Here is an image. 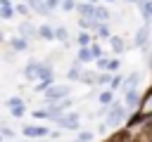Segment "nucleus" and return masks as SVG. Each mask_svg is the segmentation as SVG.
I'll return each mask as SVG.
<instances>
[{
	"instance_id": "nucleus-1",
	"label": "nucleus",
	"mask_w": 152,
	"mask_h": 142,
	"mask_svg": "<svg viewBox=\"0 0 152 142\" xmlns=\"http://www.w3.org/2000/svg\"><path fill=\"white\" fill-rule=\"evenodd\" d=\"M126 116H128L126 104H124V102H112V104L107 106V111H104V125H107V128H119V125L126 121Z\"/></svg>"
},
{
	"instance_id": "nucleus-2",
	"label": "nucleus",
	"mask_w": 152,
	"mask_h": 142,
	"mask_svg": "<svg viewBox=\"0 0 152 142\" xmlns=\"http://www.w3.org/2000/svg\"><path fill=\"white\" fill-rule=\"evenodd\" d=\"M69 92H71V88H69L66 83H52V85L43 92V102H45V106L52 104V102H62V99L69 97Z\"/></svg>"
},
{
	"instance_id": "nucleus-3",
	"label": "nucleus",
	"mask_w": 152,
	"mask_h": 142,
	"mask_svg": "<svg viewBox=\"0 0 152 142\" xmlns=\"http://www.w3.org/2000/svg\"><path fill=\"white\" fill-rule=\"evenodd\" d=\"M21 135L26 140H45L50 135V128L48 125H40V123H28L21 128Z\"/></svg>"
},
{
	"instance_id": "nucleus-4",
	"label": "nucleus",
	"mask_w": 152,
	"mask_h": 142,
	"mask_svg": "<svg viewBox=\"0 0 152 142\" xmlns=\"http://www.w3.org/2000/svg\"><path fill=\"white\" fill-rule=\"evenodd\" d=\"M55 123H57V128H62V130H78L81 116H78L76 111H66V114H62Z\"/></svg>"
},
{
	"instance_id": "nucleus-5",
	"label": "nucleus",
	"mask_w": 152,
	"mask_h": 142,
	"mask_svg": "<svg viewBox=\"0 0 152 142\" xmlns=\"http://www.w3.org/2000/svg\"><path fill=\"white\" fill-rule=\"evenodd\" d=\"M17 36L31 43V40L38 38V26L31 24V19H24V21H19V26H17Z\"/></svg>"
},
{
	"instance_id": "nucleus-6",
	"label": "nucleus",
	"mask_w": 152,
	"mask_h": 142,
	"mask_svg": "<svg viewBox=\"0 0 152 142\" xmlns=\"http://www.w3.org/2000/svg\"><path fill=\"white\" fill-rule=\"evenodd\" d=\"M5 104H7L10 114H12V118H21V116L26 114V104H24V99H21V97H10Z\"/></svg>"
},
{
	"instance_id": "nucleus-7",
	"label": "nucleus",
	"mask_w": 152,
	"mask_h": 142,
	"mask_svg": "<svg viewBox=\"0 0 152 142\" xmlns=\"http://www.w3.org/2000/svg\"><path fill=\"white\" fill-rule=\"evenodd\" d=\"M140 102H142V97H140V90H138V88L124 92V104H126V109H138Z\"/></svg>"
},
{
	"instance_id": "nucleus-8",
	"label": "nucleus",
	"mask_w": 152,
	"mask_h": 142,
	"mask_svg": "<svg viewBox=\"0 0 152 142\" xmlns=\"http://www.w3.org/2000/svg\"><path fill=\"white\" fill-rule=\"evenodd\" d=\"M38 64H40V59H28L26 62V66H24V78L26 80H36L38 83Z\"/></svg>"
},
{
	"instance_id": "nucleus-9",
	"label": "nucleus",
	"mask_w": 152,
	"mask_h": 142,
	"mask_svg": "<svg viewBox=\"0 0 152 142\" xmlns=\"http://www.w3.org/2000/svg\"><path fill=\"white\" fill-rule=\"evenodd\" d=\"M26 5H28L31 12H36V14H40V17H50V9H48L45 0H26Z\"/></svg>"
},
{
	"instance_id": "nucleus-10",
	"label": "nucleus",
	"mask_w": 152,
	"mask_h": 142,
	"mask_svg": "<svg viewBox=\"0 0 152 142\" xmlns=\"http://www.w3.org/2000/svg\"><path fill=\"white\" fill-rule=\"evenodd\" d=\"M138 114L152 118V90L145 92V97H142V102H140V106H138Z\"/></svg>"
},
{
	"instance_id": "nucleus-11",
	"label": "nucleus",
	"mask_w": 152,
	"mask_h": 142,
	"mask_svg": "<svg viewBox=\"0 0 152 142\" xmlns=\"http://www.w3.org/2000/svg\"><path fill=\"white\" fill-rule=\"evenodd\" d=\"M133 43H135L138 47H145V45L150 43V26H147V24L135 31V40H133Z\"/></svg>"
},
{
	"instance_id": "nucleus-12",
	"label": "nucleus",
	"mask_w": 152,
	"mask_h": 142,
	"mask_svg": "<svg viewBox=\"0 0 152 142\" xmlns=\"http://www.w3.org/2000/svg\"><path fill=\"white\" fill-rule=\"evenodd\" d=\"M76 12L81 14V19H93V17H95V5H90V2H78V5H76Z\"/></svg>"
},
{
	"instance_id": "nucleus-13",
	"label": "nucleus",
	"mask_w": 152,
	"mask_h": 142,
	"mask_svg": "<svg viewBox=\"0 0 152 142\" xmlns=\"http://www.w3.org/2000/svg\"><path fill=\"white\" fill-rule=\"evenodd\" d=\"M138 83H140V73H131L128 78H124V80H121V92L135 90V88H138Z\"/></svg>"
},
{
	"instance_id": "nucleus-14",
	"label": "nucleus",
	"mask_w": 152,
	"mask_h": 142,
	"mask_svg": "<svg viewBox=\"0 0 152 142\" xmlns=\"http://www.w3.org/2000/svg\"><path fill=\"white\" fill-rule=\"evenodd\" d=\"M10 50H12V52H26V50H28V40L14 36V38H10Z\"/></svg>"
},
{
	"instance_id": "nucleus-15",
	"label": "nucleus",
	"mask_w": 152,
	"mask_h": 142,
	"mask_svg": "<svg viewBox=\"0 0 152 142\" xmlns=\"http://www.w3.org/2000/svg\"><path fill=\"white\" fill-rule=\"evenodd\" d=\"M38 38H40V40H55V26L40 24V26H38Z\"/></svg>"
},
{
	"instance_id": "nucleus-16",
	"label": "nucleus",
	"mask_w": 152,
	"mask_h": 142,
	"mask_svg": "<svg viewBox=\"0 0 152 142\" xmlns=\"http://www.w3.org/2000/svg\"><path fill=\"white\" fill-rule=\"evenodd\" d=\"M138 7H140V14L145 17V21H152V2L150 0H138Z\"/></svg>"
},
{
	"instance_id": "nucleus-17",
	"label": "nucleus",
	"mask_w": 152,
	"mask_h": 142,
	"mask_svg": "<svg viewBox=\"0 0 152 142\" xmlns=\"http://www.w3.org/2000/svg\"><path fill=\"white\" fill-rule=\"evenodd\" d=\"M81 73H83L81 64H78V62H74V64L69 66V71H66V78H69V80H81Z\"/></svg>"
},
{
	"instance_id": "nucleus-18",
	"label": "nucleus",
	"mask_w": 152,
	"mask_h": 142,
	"mask_svg": "<svg viewBox=\"0 0 152 142\" xmlns=\"http://www.w3.org/2000/svg\"><path fill=\"white\" fill-rule=\"evenodd\" d=\"M97 24H104L107 19H109V9L107 7H100V5H95V17H93Z\"/></svg>"
},
{
	"instance_id": "nucleus-19",
	"label": "nucleus",
	"mask_w": 152,
	"mask_h": 142,
	"mask_svg": "<svg viewBox=\"0 0 152 142\" xmlns=\"http://www.w3.org/2000/svg\"><path fill=\"white\" fill-rule=\"evenodd\" d=\"M93 33H95L93 38H102V40H109V38H112V33H109V26H107V24H97V28H95Z\"/></svg>"
},
{
	"instance_id": "nucleus-20",
	"label": "nucleus",
	"mask_w": 152,
	"mask_h": 142,
	"mask_svg": "<svg viewBox=\"0 0 152 142\" xmlns=\"http://www.w3.org/2000/svg\"><path fill=\"white\" fill-rule=\"evenodd\" d=\"M76 62H78V64H86V62H93V52H90V47H78V54H76Z\"/></svg>"
},
{
	"instance_id": "nucleus-21",
	"label": "nucleus",
	"mask_w": 152,
	"mask_h": 142,
	"mask_svg": "<svg viewBox=\"0 0 152 142\" xmlns=\"http://www.w3.org/2000/svg\"><path fill=\"white\" fill-rule=\"evenodd\" d=\"M97 99H100V104H102V106H109V104L114 102V90H109V88H107V90H102V92L97 95Z\"/></svg>"
},
{
	"instance_id": "nucleus-22",
	"label": "nucleus",
	"mask_w": 152,
	"mask_h": 142,
	"mask_svg": "<svg viewBox=\"0 0 152 142\" xmlns=\"http://www.w3.org/2000/svg\"><path fill=\"white\" fill-rule=\"evenodd\" d=\"M55 40H59V43L69 45V31H66L64 26H55Z\"/></svg>"
},
{
	"instance_id": "nucleus-23",
	"label": "nucleus",
	"mask_w": 152,
	"mask_h": 142,
	"mask_svg": "<svg viewBox=\"0 0 152 142\" xmlns=\"http://www.w3.org/2000/svg\"><path fill=\"white\" fill-rule=\"evenodd\" d=\"M76 43H78V47H90V43H93V33L81 31V33H78V38H76Z\"/></svg>"
},
{
	"instance_id": "nucleus-24",
	"label": "nucleus",
	"mask_w": 152,
	"mask_h": 142,
	"mask_svg": "<svg viewBox=\"0 0 152 142\" xmlns=\"http://www.w3.org/2000/svg\"><path fill=\"white\" fill-rule=\"evenodd\" d=\"M0 135H2L5 142H14V140H17V133H14V128H10V125H0Z\"/></svg>"
},
{
	"instance_id": "nucleus-25",
	"label": "nucleus",
	"mask_w": 152,
	"mask_h": 142,
	"mask_svg": "<svg viewBox=\"0 0 152 142\" xmlns=\"http://www.w3.org/2000/svg\"><path fill=\"white\" fill-rule=\"evenodd\" d=\"M109 43H112V50H114L116 54H121V52L126 50V43H124L119 36H112V38H109Z\"/></svg>"
},
{
	"instance_id": "nucleus-26",
	"label": "nucleus",
	"mask_w": 152,
	"mask_h": 142,
	"mask_svg": "<svg viewBox=\"0 0 152 142\" xmlns=\"http://www.w3.org/2000/svg\"><path fill=\"white\" fill-rule=\"evenodd\" d=\"M95 80H97V71H83V73H81V83L95 85Z\"/></svg>"
},
{
	"instance_id": "nucleus-27",
	"label": "nucleus",
	"mask_w": 152,
	"mask_h": 142,
	"mask_svg": "<svg viewBox=\"0 0 152 142\" xmlns=\"http://www.w3.org/2000/svg\"><path fill=\"white\" fill-rule=\"evenodd\" d=\"M12 7H14V14H21V17H28V14H31V9H28L26 2H17V5H12Z\"/></svg>"
},
{
	"instance_id": "nucleus-28",
	"label": "nucleus",
	"mask_w": 152,
	"mask_h": 142,
	"mask_svg": "<svg viewBox=\"0 0 152 142\" xmlns=\"http://www.w3.org/2000/svg\"><path fill=\"white\" fill-rule=\"evenodd\" d=\"M76 5H78L76 0H62V2H59V9H62V12H74Z\"/></svg>"
},
{
	"instance_id": "nucleus-29",
	"label": "nucleus",
	"mask_w": 152,
	"mask_h": 142,
	"mask_svg": "<svg viewBox=\"0 0 152 142\" xmlns=\"http://www.w3.org/2000/svg\"><path fill=\"white\" fill-rule=\"evenodd\" d=\"M112 83V73H97V80H95V85H109Z\"/></svg>"
},
{
	"instance_id": "nucleus-30",
	"label": "nucleus",
	"mask_w": 152,
	"mask_h": 142,
	"mask_svg": "<svg viewBox=\"0 0 152 142\" xmlns=\"http://www.w3.org/2000/svg\"><path fill=\"white\" fill-rule=\"evenodd\" d=\"M52 83H55V78H48V80H38V83H36V92H45V90H48Z\"/></svg>"
},
{
	"instance_id": "nucleus-31",
	"label": "nucleus",
	"mask_w": 152,
	"mask_h": 142,
	"mask_svg": "<svg viewBox=\"0 0 152 142\" xmlns=\"http://www.w3.org/2000/svg\"><path fill=\"white\" fill-rule=\"evenodd\" d=\"M93 137H95V135H93L90 130H81V133L76 135V140H78V142H93Z\"/></svg>"
},
{
	"instance_id": "nucleus-32",
	"label": "nucleus",
	"mask_w": 152,
	"mask_h": 142,
	"mask_svg": "<svg viewBox=\"0 0 152 142\" xmlns=\"http://www.w3.org/2000/svg\"><path fill=\"white\" fill-rule=\"evenodd\" d=\"M33 114V118L36 121H48V109L43 106V109H36V111H31Z\"/></svg>"
},
{
	"instance_id": "nucleus-33",
	"label": "nucleus",
	"mask_w": 152,
	"mask_h": 142,
	"mask_svg": "<svg viewBox=\"0 0 152 142\" xmlns=\"http://www.w3.org/2000/svg\"><path fill=\"white\" fill-rule=\"evenodd\" d=\"M14 17V7H0V19H12Z\"/></svg>"
},
{
	"instance_id": "nucleus-34",
	"label": "nucleus",
	"mask_w": 152,
	"mask_h": 142,
	"mask_svg": "<svg viewBox=\"0 0 152 142\" xmlns=\"http://www.w3.org/2000/svg\"><path fill=\"white\" fill-rule=\"evenodd\" d=\"M90 52H93V59H100L102 57V47L95 45V43H90Z\"/></svg>"
},
{
	"instance_id": "nucleus-35",
	"label": "nucleus",
	"mask_w": 152,
	"mask_h": 142,
	"mask_svg": "<svg viewBox=\"0 0 152 142\" xmlns=\"http://www.w3.org/2000/svg\"><path fill=\"white\" fill-rule=\"evenodd\" d=\"M14 54H17V52H12V50H7V52L2 54V62H7V64H10V62H14Z\"/></svg>"
},
{
	"instance_id": "nucleus-36",
	"label": "nucleus",
	"mask_w": 152,
	"mask_h": 142,
	"mask_svg": "<svg viewBox=\"0 0 152 142\" xmlns=\"http://www.w3.org/2000/svg\"><path fill=\"white\" fill-rule=\"evenodd\" d=\"M119 69V62L116 59H107V71H116Z\"/></svg>"
},
{
	"instance_id": "nucleus-37",
	"label": "nucleus",
	"mask_w": 152,
	"mask_h": 142,
	"mask_svg": "<svg viewBox=\"0 0 152 142\" xmlns=\"http://www.w3.org/2000/svg\"><path fill=\"white\" fill-rule=\"evenodd\" d=\"M97 69L107 71V59H104V57H100V59H97Z\"/></svg>"
},
{
	"instance_id": "nucleus-38",
	"label": "nucleus",
	"mask_w": 152,
	"mask_h": 142,
	"mask_svg": "<svg viewBox=\"0 0 152 142\" xmlns=\"http://www.w3.org/2000/svg\"><path fill=\"white\" fill-rule=\"evenodd\" d=\"M10 5H12L10 0H0V7H10Z\"/></svg>"
},
{
	"instance_id": "nucleus-39",
	"label": "nucleus",
	"mask_w": 152,
	"mask_h": 142,
	"mask_svg": "<svg viewBox=\"0 0 152 142\" xmlns=\"http://www.w3.org/2000/svg\"><path fill=\"white\" fill-rule=\"evenodd\" d=\"M0 43H5V33L2 31H0Z\"/></svg>"
},
{
	"instance_id": "nucleus-40",
	"label": "nucleus",
	"mask_w": 152,
	"mask_h": 142,
	"mask_svg": "<svg viewBox=\"0 0 152 142\" xmlns=\"http://www.w3.org/2000/svg\"><path fill=\"white\" fill-rule=\"evenodd\" d=\"M86 2H90V5H97V0H86Z\"/></svg>"
},
{
	"instance_id": "nucleus-41",
	"label": "nucleus",
	"mask_w": 152,
	"mask_h": 142,
	"mask_svg": "<svg viewBox=\"0 0 152 142\" xmlns=\"http://www.w3.org/2000/svg\"><path fill=\"white\" fill-rule=\"evenodd\" d=\"M124 2H138V0H124Z\"/></svg>"
},
{
	"instance_id": "nucleus-42",
	"label": "nucleus",
	"mask_w": 152,
	"mask_h": 142,
	"mask_svg": "<svg viewBox=\"0 0 152 142\" xmlns=\"http://www.w3.org/2000/svg\"><path fill=\"white\" fill-rule=\"evenodd\" d=\"M36 142H50V140H36Z\"/></svg>"
},
{
	"instance_id": "nucleus-43",
	"label": "nucleus",
	"mask_w": 152,
	"mask_h": 142,
	"mask_svg": "<svg viewBox=\"0 0 152 142\" xmlns=\"http://www.w3.org/2000/svg\"><path fill=\"white\" fill-rule=\"evenodd\" d=\"M104 2H114V0H104Z\"/></svg>"
},
{
	"instance_id": "nucleus-44",
	"label": "nucleus",
	"mask_w": 152,
	"mask_h": 142,
	"mask_svg": "<svg viewBox=\"0 0 152 142\" xmlns=\"http://www.w3.org/2000/svg\"><path fill=\"white\" fill-rule=\"evenodd\" d=\"M0 142H5V140H2V135H0Z\"/></svg>"
},
{
	"instance_id": "nucleus-45",
	"label": "nucleus",
	"mask_w": 152,
	"mask_h": 142,
	"mask_svg": "<svg viewBox=\"0 0 152 142\" xmlns=\"http://www.w3.org/2000/svg\"><path fill=\"white\" fill-rule=\"evenodd\" d=\"M150 140H152V130H150Z\"/></svg>"
},
{
	"instance_id": "nucleus-46",
	"label": "nucleus",
	"mask_w": 152,
	"mask_h": 142,
	"mask_svg": "<svg viewBox=\"0 0 152 142\" xmlns=\"http://www.w3.org/2000/svg\"><path fill=\"white\" fill-rule=\"evenodd\" d=\"M74 142H78V140H74Z\"/></svg>"
},
{
	"instance_id": "nucleus-47",
	"label": "nucleus",
	"mask_w": 152,
	"mask_h": 142,
	"mask_svg": "<svg viewBox=\"0 0 152 142\" xmlns=\"http://www.w3.org/2000/svg\"><path fill=\"white\" fill-rule=\"evenodd\" d=\"M59 2H62V0H59Z\"/></svg>"
}]
</instances>
